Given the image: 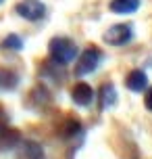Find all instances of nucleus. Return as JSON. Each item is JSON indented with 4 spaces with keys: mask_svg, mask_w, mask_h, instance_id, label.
Listing matches in <instances>:
<instances>
[{
    "mask_svg": "<svg viewBox=\"0 0 152 159\" xmlns=\"http://www.w3.org/2000/svg\"><path fill=\"white\" fill-rule=\"evenodd\" d=\"M50 50V59L54 61L56 65H69L75 61V57L79 52L77 44L69 38H52L48 44Z\"/></svg>",
    "mask_w": 152,
    "mask_h": 159,
    "instance_id": "nucleus-1",
    "label": "nucleus"
},
{
    "mask_svg": "<svg viewBox=\"0 0 152 159\" xmlns=\"http://www.w3.org/2000/svg\"><path fill=\"white\" fill-rule=\"evenodd\" d=\"M102 61V50L96 46H90L86 48V52L79 57V61L75 65V75L77 78H83V75H88V73L96 71V67L100 65Z\"/></svg>",
    "mask_w": 152,
    "mask_h": 159,
    "instance_id": "nucleus-2",
    "label": "nucleus"
},
{
    "mask_svg": "<svg viewBox=\"0 0 152 159\" xmlns=\"http://www.w3.org/2000/svg\"><path fill=\"white\" fill-rule=\"evenodd\" d=\"M133 38V27L129 23H117L104 32V42L111 46H123Z\"/></svg>",
    "mask_w": 152,
    "mask_h": 159,
    "instance_id": "nucleus-3",
    "label": "nucleus"
},
{
    "mask_svg": "<svg viewBox=\"0 0 152 159\" xmlns=\"http://www.w3.org/2000/svg\"><path fill=\"white\" fill-rule=\"evenodd\" d=\"M17 15H21L27 21H40L42 17L46 15V7L42 4L40 0H23L15 7Z\"/></svg>",
    "mask_w": 152,
    "mask_h": 159,
    "instance_id": "nucleus-4",
    "label": "nucleus"
},
{
    "mask_svg": "<svg viewBox=\"0 0 152 159\" xmlns=\"http://www.w3.org/2000/svg\"><path fill=\"white\" fill-rule=\"evenodd\" d=\"M71 98L75 105H79V107H88L92 101H94V90L92 86H88L86 82H79V84H75L71 90Z\"/></svg>",
    "mask_w": 152,
    "mask_h": 159,
    "instance_id": "nucleus-5",
    "label": "nucleus"
},
{
    "mask_svg": "<svg viewBox=\"0 0 152 159\" xmlns=\"http://www.w3.org/2000/svg\"><path fill=\"white\" fill-rule=\"evenodd\" d=\"M125 86L131 90V92H142L146 90L148 86V78H146V73L142 69H133V71H129V75L125 78Z\"/></svg>",
    "mask_w": 152,
    "mask_h": 159,
    "instance_id": "nucleus-6",
    "label": "nucleus"
},
{
    "mask_svg": "<svg viewBox=\"0 0 152 159\" xmlns=\"http://www.w3.org/2000/svg\"><path fill=\"white\" fill-rule=\"evenodd\" d=\"M140 8V0H112L111 11L119 13V15H127V13H136Z\"/></svg>",
    "mask_w": 152,
    "mask_h": 159,
    "instance_id": "nucleus-7",
    "label": "nucleus"
},
{
    "mask_svg": "<svg viewBox=\"0 0 152 159\" xmlns=\"http://www.w3.org/2000/svg\"><path fill=\"white\" fill-rule=\"evenodd\" d=\"M117 103V90L112 84H104L100 88V109H108Z\"/></svg>",
    "mask_w": 152,
    "mask_h": 159,
    "instance_id": "nucleus-8",
    "label": "nucleus"
},
{
    "mask_svg": "<svg viewBox=\"0 0 152 159\" xmlns=\"http://www.w3.org/2000/svg\"><path fill=\"white\" fill-rule=\"evenodd\" d=\"M21 159H44V151L38 143L27 140L23 144V151H21Z\"/></svg>",
    "mask_w": 152,
    "mask_h": 159,
    "instance_id": "nucleus-9",
    "label": "nucleus"
},
{
    "mask_svg": "<svg viewBox=\"0 0 152 159\" xmlns=\"http://www.w3.org/2000/svg\"><path fill=\"white\" fill-rule=\"evenodd\" d=\"M17 82H19V78H17L15 71L0 69V88H2V90H13V88L17 86Z\"/></svg>",
    "mask_w": 152,
    "mask_h": 159,
    "instance_id": "nucleus-10",
    "label": "nucleus"
},
{
    "mask_svg": "<svg viewBox=\"0 0 152 159\" xmlns=\"http://www.w3.org/2000/svg\"><path fill=\"white\" fill-rule=\"evenodd\" d=\"M19 132L17 130H4L0 134V149H13L17 143H19Z\"/></svg>",
    "mask_w": 152,
    "mask_h": 159,
    "instance_id": "nucleus-11",
    "label": "nucleus"
},
{
    "mask_svg": "<svg viewBox=\"0 0 152 159\" xmlns=\"http://www.w3.org/2000/svg\"><path fill=\"white\" fill-rule=\"evenodd\" d=\"M0 48H6V50H21V48H23V40L19 38V36H15V34H11V36H6V38L0 42Z\"/></svg>",
    "mask_w": 152,
    "mask_h": 159,
    "instance_id": "nucleus-12",
    "label": "nucleus"
},
{
    "mask_svg": "<svg viewBox=\"0 0 152 159\" xmlns=\"http://www.w3.org/2000/svg\"><path fill=\"white\" fill-rule=\"evenodd\" d=\"M61 132H63L65 138H69V136H75V134H79V132H81V124L77 121V119H69V121H67V124L63 126V130H61Z\"/></svg>",
    "mask_w": 152,
    "mask_h": 159,
    "instance_id": "nucleus-13",
    "label": "nucleus"
},
{
    "mask_svg": "<svg viewBox=\"0 0 152 159\" xmlns=\"http://www.w3.org/2000/svg\"><path fill=\"white\" fill-rule=\"evenodd\" d=\"M144 105H146V109L148 111H152V88L146 92V98H144Z\"/></svg>",
    "mask_w": 152,
    "mask_h": 159,
    "instance_id": "nucleus-14",
    "label": "nucleus"
},
{
    "mask_svg": "<svg viewBox=\"0 0 152 159\" xmlns=\"http://www.w3.org/2000/svg\"><path fill=\"white\" fill-rule=\"evenodd\" d=\"M0 2H4V0H0Z\"/></svg>",
    "mask_w": 152,
    "mask_h": 159,
    "instance_id": "nucleus-15",
    "label": "nucleus"
}]
</instances>
